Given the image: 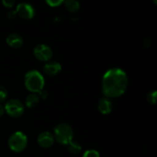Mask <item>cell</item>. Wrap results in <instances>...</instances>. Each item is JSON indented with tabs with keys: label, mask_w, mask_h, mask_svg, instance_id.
Returning a JSON list of instances; mask_svg holds the SVG:
<instances>
[{
	"label": "cell",
	"mask_w": 157,
	"mask_h": 157,
	"mask_svg": "<svg viewBox=\"0 0 157 157\" xmlns=\"http://www.w3.org/2000/svg\"><path fill=\"white\" fill-rule=\"evenodd\" d=\"M40 101V98L38 94L31 93L25 98V105L29 108H35L38 105Z\"/></svg>",
	"instance_id": "12"
},
{
	"label": "cell",
	"mask_w": 157,
	"mask_h": 157,
	"mask_svg": "<svg viewBox=\"0 0 157 157\" xmlns=\"http://www.w3.org/2000/svg\"><path fill=\"white\" fill-rule=\"evenodd\" d=\"M5 113H6V111H5L4 106H2L0 104V117H2L5 114Z\"/></svg>",
	"instance_id": "22"
},
{
	"label": "cell",
	"mask_w": 157,
	"mask_h": 157,
	"mask_svg": "<svg viewBox=\"0 0 157 157\" xmlns=\"http://www.w3.org/2000/svg\"><path fill=\"white\" fill-rule=\"evenodd\" d=\"M8 145L9 149L15 153H19L25 150L28 145V138L25 133L17 131L12 133L9 138Z\"/></svg>",
	"instance_id": "4"
},
{
	"label": "cell",
	"mask_w": 157,
	"mask_h": 157,
	"mask_svg": "<svg viewBox=\"0 0 157 157\" xmlns=\"http://www.w3.org/2000/svg\"><path fill=\"white\" fill-rule=\"evenodd\" d=\"M98 110L102 114H109L113 110V104L109 98H101L98 102Z\"/></svg>",
	"instance_id": "11"
},
{
	"label": "cell",
	"mask_w": 157,
	"mask_h": 157,
	"mask_svg": "<svg viewBox=\"0 0 157 157\" xmlns=\"http://www.w3.org/2000/svg\"><path fill=\"white\" fill-rule=\"evenodd\" d=\"M5 111L9 116L13 118H18L24 113L25 107L21 101L15 98L9 100L5 104Z\"/></svg>",
	"instance_id": "5"
},
{
	"label": "cell",
	"mask_w": 157,
	"mask_h": 157,
	"mask_svg": "<svg viewBox=\"0 0 157 157\" xmlns=\"http://www.w3.org/2000/svg\"><path fill=\"white\" fill-rule=\"evenodd\" d=\"M6 41L8 45L14 49L19 48L23 44L22 37L17 33H11L8 35Z\"/></svg>",
	"instance_id": "10"
},
{
	"label": "cell",
	"mask_w": 157,
	"mask_h": 157,
	"mask_svg": "<svg viewBox=\"0 0 157 157\" xmlns=\"http://www.w3.org/2000/svg\"><path fill=\"white\" fill-rule=\"evenodd\" d=\"M67 148L69 153L73 155L78 154V153H81V150H82V147H81V144L78 142H77V141L74 140H71L67 144Z\"/></svg>",
	"instance_id": "14"
},
{
	"label": "cell",
	"mask_w": 157,
	"mask_h": 157,
	"mask_svg": "<svg viewBox=\"0 0 157 157\" xmlns=\"http://www.w3.org/2000/svg\"><path fill=\"white\" fill-rule=\"evenodd\" d=\"M43 71L49 77L56 76L61 71V65L58 61H49L44 64Z\"/></svg>",
	"instance_id": "9"
},
{
	"label": "cell",
	"mask_w": 157,
	"mask_h": 157,
	"mask_svg": "<svg viewBox=\"0 0 157 157\" xmlns=\"http://www.w3.org/2000/svg\"><path fill=\"white\" fill-rule=\"evenodd\" d=\"M8 98V91L6 87L0 85V104L5 102Z\"/></svg>",
	"instance_id": "16"
},
{
	"label": "cell",
	"mask_w": 157,
	"mask_h": 157,
	"mask_svg": "<svg viewBox=\"0 0 157 157\" xmlns=\"http://www.w3.org/2000/svg\"><path fill=\"white\" fill-rule=\"evenodd\" d=\"M64 0H45L46 3L51 7H57L64 3Z\"/></svg>",
	"instance_id": "18"
},
{
	"label": "cell",
	"mask_w": 157,
	"mask_h": 157,
	"mask_svg": "<svg viewBox=\"0 0 157 157\" xmlns=\"http://www.w3.org/2000/svg\"><path fill=\"white\" fill-rule=\"evenodd\" d=\"M82 157H100V153L95 150H88L84 152Z\"/></svg>",
	"instance_id": "17"
},
{
	"label": "cell",
	"mask_w": 157,
	"mask_h": 157,
	"mask_svg": "<svg viewBox=\"0 0 157 157\" xmlns=\"http://www.w3.org/2000/svg\"><path fill=\"white\" fill-rule=\"evenodd\" d=\"M53 134L48 131H44L40 133L37 139L38 145L44 149H48L53 146L55 143Z\"/></svg>",
	"instance_id": "8"
},
{
	"label": "cell",
	"mask_w": 157,
	"mask_h": 157,
	"mask_svg": "<svg viewBox=\"0 0 157 157\" xmlns=\"http://www.w3.org/2000/svg\"><path fill=\"white\" fill-rule=\"evenodd\" d=\"M38 97H39L40 99L44 100L48 98V92L43 89V90H41V91L38 92Z\"/></svg>",
	"instance_id": "21"
},
{
	"label": "cell",
	"mask_w": 157,
	"mask_h": 157,
	"mask_svg": "<svg viewBox=\"0 0 157 157\" xmlns=\"http://www.w3.org/2000/svg\"><path fill=\"white\" fill-rule=\"evenodd\" d=\"M128 78L124 71L115 67L107 71L102 79V91L105 98H116L125 93Z\"/></svg>",
	"instance_id": "1"
},
{
	"label": "cell",
	"mask_w": 157,
	"mask_h": 157,
	"mask_svg": "<svg viewBox=\"0 0 157 157\" xmlns=\"http://www.w3.org/2000/svg\"><path fill=\"white\" fill-rule=\"evenodd\" d=\"M3 6L9 9H12L16 4V0H2Z\"/></svg>",
	"instance_id": "19"
},
{
	"label": "cell",
	"mask_w": 157,
	"mask_h": 157,
	"mask_svg": "<svg viewBox=\"0 0 157 157\" xmlns=\"http://www.w3.org/2000/svg\"><path fill=\"white\" fill-rule=\"evenodd\" d=\"M17 16V13L15 12V10H10L7 13V18L9 19L12 20V19H15Z\"/></svg>",
	"instance_id": "20"
},
{
	"label": "cell",
	"mask_w": 157,
	"mask_h": 157,
	"mask_svg": "<svg viewBox=\"0 0 157 157\" xmlns=\"http://www.w3.org/2000/svg\"><path fill=\"white\" fill-rule=\"evenodd\" d=\"M33 55L35 58L41 62H48L52 59L53 52L48 45L44 44H39L34 48Z\"/></svg>",
	"instance_id": "6"
},
{
	"label": "cell",
	"mask_w": 157,
	"mask_h": 157,
	"mask_svg": "<svg viewBox=\"0 0 157 157\" xmlns=\"http://www.w3.org/2000/svg\"><path fill=\"white\" fill-rule=\"evenodd\" d=\"M15 12L17 15L26 20L32 19L35 15V9L34 6L28 2H21L18 4Z\"/></svg>",
	"instance_id": "7"
},
{
	"label": "cell",
	"mask_w": 157,
	"mask_h": 157,
	"mask_svg": "<svg viewBox=\"0 0 157 157\" xmlns=\"http://www.w3.org/2000/svg\"><path fill=\"white\" fill-rule=\"evenodd\" d=\"M64 6L70 12H76L80 9V3L78 0H64Z\"/></svg>",
	"instance_id": "13"
},
{
	"label": "cell",
	"mask_w": 157,
	"mask_h": 157,
	"mask_svg": "<svg viewBox=\"0 0 157 157\" xmlns=\"http://www.w3.org/2000/svg\"><path fill=\"white\" fill-rule=\"evenodd\" d=\"M24 84L26 89L31 93L38 94L44 88V77L38 71L31 70L25 75Z\"/></svg>",
	"instance_id": "2"
},
{
	"label": "cell",
	"mask_w": 157,
	"mask_h": 157,
	"mask_svg": "<svg viewBox=\"0 0 157 157\" xmlns=\"http://www.w3.org/2000/svg\"><path fill=\"white\" fill-rule=\"evenodd\" d=\"M147 100L150 104H156V100H157V92L156 90H153V91L150 92V93L147 94Z\"/></svg>",
	"instance_id": "15"
},
{
	"label": "cell",
	"mask_w": 157,
	"mask_h": 157,
	"mask_svg": "<svg viewBox=\"0 0 157 157\" xmlns=\"http://www.w3.org/2000/svg\"><path fill=\"white\" fill-rule=\"evenodd\" d=\"M54 138L59 144L67 146L71 140H73L74 131L69 124L61 123L58 124L54 129Z\"/></svg>",
	"instance_id": "3"
},
{
	"label": "cell",
	"mask_w": 157,
	"mask_h": 157,
	"mask_svg": "<svg viewBox=\"0 0 157 157\" xmlns=\"http://www.w3.org/2000/svg\"><path fill=\"white\" fill-rule=\"evenodd\" d=\"M152 1L153 2V3H154L155 5H156V3H157V0H152Z\"/></svg>",
	"instance_id": "23"
}]
</instances>
